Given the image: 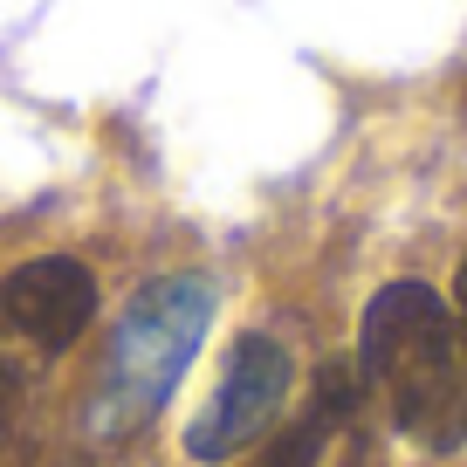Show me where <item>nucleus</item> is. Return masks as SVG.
Returning a JSON list of instances; mask_svg holds the SVG:
<instances>
[{"label": "nucleus", "instance_id": "obj_1", "mask_svg": "<svg viewBox=\"0 0 467 467\" xmlns=\"http://www.w3.org/2000/svg\"><path fill=\"white\" fill-rule=\"evenodd\" d=\"M358 371L420 453L467 447V365L461 337H453V309L433 282L399 275L365 303Z\"/></svg>", "mask_w": 467, "mask_h": 467}, {"label": "nucleus", "instance_id": "obj_2", "mask_svg": "<svg viewBox=\"0 0 467 467\" xmlns=\"http://www.w3.org/2000/svg\"><path fill=\"white\" fill-rule=\"evenodd\" d=\"M213 275H159L131 296V309L117 317L110 350H103V371L89 385L83 426L97 440H124L179 392L186 365L200 358L206 330H213Z\"/></svg>", "mask_w": 467, "mask_h": 467}, {"label": "nucleus", "instance_id": "obj_3", "mask_svg": "<svg viewBox=\"0 0 467 467\" xmlns=\"http://www.w3.org/2000/svg\"><path fill=\"white\" fill-rule=\"evenodd\" d=\"M289 385H296L289 344L268 337V330H241L227 344V358H220V379H213V392H206V406L192 412V426H186V461H200V467L241 461V453H248L254 440H268V426L282 420Z\"/></svg>", "mask_w": 467, "mask_h": 467}, {"label": "nucleus", "instance_id": "obj_4", "mask_svg": "<svg viewBox=\"0 0 467 467\" xmlns=\"http://www.w3.org/2000/svg\"><path fill=\"white\" fill-rule=\"evenodd\" d=\"M89 317H97V275L83 254H35L0 282V323L21 330L42 358H62L89 330Z\"/></svg>", "mask_w": 467, "mask_h": 467}, {"label": "nucleus", "instance_id": "obj_5", "mask_svg": "<svg viewBox=\"0 0 467 467\" xmlns=\"http://www.w3.org/2000/svg\"><path fill=\"white\" fill-rule=\"evenodd\" d=\"M15 406H21V365H7V350H0V426L15 420Z\"/></svg>", "mask_w": 467, "mask_h": 467}, {"label": "nucleus", "instance_id": "obj_6", "mask_svg": "<svg viewBox=\"0 0 467 467\" xmlns=\"http://www.w3.org/2000/svg\"><path fill=\"white\" fill-rule=\"evenodd\" d=\"M453 337H461V365H467V254L453 268Z\"/></svg>", "mask_w": 467, "mask_h": 467}]
</instances>
